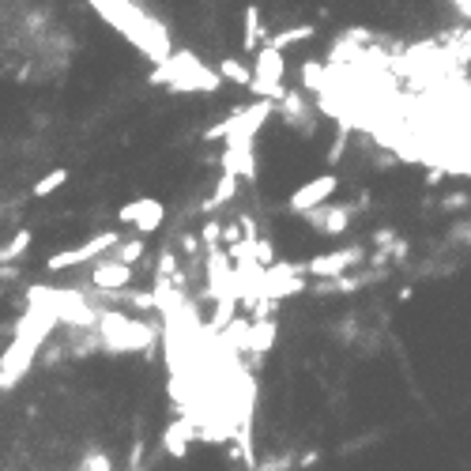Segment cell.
Here are the masks:
<instances>
[{
  "mask_svg": "<svg viewBox=\"0 0 471 471\" xmlns=\"http://www.w3.org/2000/svg\"><path fill=\"white\" fill-rule=\"evenodd\" d=\"M87 4H91L94 12L117 30V35H125L128 42H133L144 57H151L155 64L170 61V53H173L170 49V35H166V27H162L151 12L136 8L133 0H87Z\"/></svg>",
  "mask_w": 471,
  "mask_h": 471,
  "instance_id": "obj_1",
  "label": "cell"
},
{
  "mask_svg": "<svg viewBox=\"0 0 471 471\" xmlns=\"http://www.w3.org/2000/svg\"><path fill=\"white\" fill-rule=\"evenodd\" d=\"M253 80H249V91H253L260 102H279L283 94H287V87H283V80H287V61H283L279 49L271 46H260L253 53Z\"/></svg>",
  "mask_w": 471,
  "mask_h": 471,
  "instance_id": "obj_2",
  "label": "cell"
},
{
  "mask_svg": "<svg viewBox=\"0 0 471 471\" xmlns=\"http://www.w3.org/2000/svg\"><path fill=\"white\" fill-rule=\"evenodd\" d=\"M117 242H121L117 230H102V234L87 238L83 245H72V249H64V253H53L46 260V268L49 271H68V268H80V264H94V260H102L106 253H114Z\"/></svg>",
  "mask_w": 471,
  "mask_h": 471,
  "instance_id": "obj_3",
  "label": "cell"
},
{
  "mask_svg": "<svg viewBox=\"0 0 471 471\" xmlns=\"http://www.w3.org/2000/svg\"><path fill=\"white\" fill-rule=\"evenodd\" d=\"M276 109H279V121L287 125L290 133H298L302 140H310L317 133V125H321V117H317L310 94L298 91V87H287V94L276 102Z\"/></svg>",
  "mask_w": 471,
  "mask_h": 471,
  "instance_id": "obj_4",
  "label": "cell"
},
{
  "mask_svg": "<svg viewBox=\"0 0 471 471\" xmlns=\"http://www.w3.org/2000/svg\"><path fill=\"white\" fill-rule=\"evenodd\" d=\"M362 260H366L362 245H343V249H332V253L310 257L298 268L305 271V276H317V279H339V276H350V268H358Z\"/></svg>",
  "mask_w": 471,
  "mask_h": 471,
  "instance_id": "obj_5",
  "label": "cell"
},
{
  "mask_svg": "<svg viewBox=\"0 0 471 471\" xmlns=\"http://www.w3.org/2000/svg\"><path fill=\"white\" fill-rule=\"evenodd\" d=\"M336 192H339V178L328 170V173H321V178H310L302 189H294L290 200H287V207H290L294 215H310V212H317V207H324Z\"/></svg>",
  "mask_w": 471,
  "mask_h": 471,
  "instance_id": "obj_6",
  "label": "cell"
},
{
  "mask_svg": "<svg viewBox=\"0 0 471 471\" xmlns=\"http://www.w3.org/2000/svg\"><path fill=\"white\" fill-rule=\"evenodd\" d=\"M133 276H136V268H125V264H117L114 257H102V260H94V264H91V290H98V294H121V290H128Z\"/></svg>",
  "mask_w": 471,
  "mask_h": 471,
  "instance_id": "obj_7",
  "label": "cell"
},
{
  "mask_svg": "<svg viewBox=\"0 0 471 471\" xmlns=\"http://www.w3.org/2000/svg\"><path fill=\"white\" fill-rule=\"evenodd\" d=\"M305 223L324 238H339V234H347L350 223H355V204H324V207H317V212L305 215Z\"/></svg>",
  "mask_w": 471,
  "mask_h": 471,
  "instance_id": "obj_8",
  "label": "cell"
},
{
  "mask_svg": "<svg viewBox=\"0 0 471 471\" xmlns=\"http://www.w3.org/2000/svg\"><path fill=\"white\" fill-rule=\"evenodd\" d=\"M268 38V27L260 23V4H245L242 12V53H257Z\"/></svg>",
  "mask_w": 471,
  "mask_h": 471,
  "instance_id": "obj_9",
  "label": "cell"
},
{
  "mask_svg": "<svg viewBox=\"0 0 471 471\" xmlns=\"http://www.w3.org/2000/svg\"><path fill=\"white\" fill-rule=\"evenodd\" d=\"M192 437H196L192 419H173V422L166 426V437H162V445H166V453H170V456H178V460H181L185 453H189Z\"/></svg>",
  "mask_w": 471,
  "mask_h": 471,
  "instance_id": "obj_10",
  "label": "cell"
},
{
  "mask_svg": "<svg viewBox=\"0 0 471 471\" xmlns=\"http://www.w3.org/2000/svg\"><path fill=\"white\" fill-rule=\"evenodd\" d=\"M310 38H317V27L313 23H298V27H283V30H276V35H268L264 46L283 53L287 46H298V42H310Z\"/></svg>",
  "mask_w": 471,
  "mask_h": 471,
  "instance_id": "obj_11",
  "label": "cell"
},
{
  "mask_svg": "<svg viewBox=\"0 0 471 471\" xmlns=\"http://www.w3.org/2000/svg\"><path fill=\"white\" fill-rule=\"evenodd\" d=\"M234 196H238V173H234V170H223V178H219V185H215V192L200 204V212L212 215V212H219L223 204L234 200Z\"/></svg>",
  "mask_w": 471,
  "mask_h": 471,
  "instance_id": "obj_12",
  "label": "cell"
},
{
  "mask_svg": "<svg viewBox=\"0 0 471 471\" xmlns=\"http://www.w3.org/2000/svg\"><path fill=\"white\" fill-rule=\"evenodd\" d=\"M276 321H253L249 324V350L260 358V355H268L271 350V343H276Z\"/></svg>",
  "mask_w": 471,
  "mask_h": 471,
  "instance_id": "obj_13",
  "label": "cell"
},
{
  "mask_svg": "<svg viewBox=\"0 0 471 471\" xmlns=\"http://www.w3.org/2000/svg\"><path fill=\"white\" fill-rule=\"evenodd\" d=\"M162 219H166V207H162L159 200H151V196H144V207H140V215H136L140 238H144V234H155V230L162 226Z\"/></svg>",
  "mask_w": 471,
  "mask_h": 471,
  "instance_id": "obj_14",
  "label": "cell"
},
{
  "mask_svg": "<svg viewBox=\"0 0 471 471\" xmlns=\"http://www.w3.org/2000/svg\"><path fill=\"white\" fill-rule=\"evenodd\" d=\"M324 87H328V68L321 61H305L302 64V87L298 91L305 94H324Z\"/></svg>",
  "mask_w": 471,
  "mask_h": 471,
  "instance_id": "obj_15",
  "label": "cell"
},
{
  "mask_svg": "<svg viewBox=\"0 0 471 471\" xmlns=\"http://www.w3.org/2000/svg\"><path fill=\"white\" fill-rule=\"evenodd\" d=\"M219 80H230V83H238V87H249V80H253V68L242 61V57H223L219 61Z\"/></svg>",
  "mask_w": 471,
  "mask_h": 471,
  "instance_id": "obj_16",
  "label": "cell"
},
{
  "mask_svg": "<svg viewBox=\"0 0 471 471\" xmlns=\"http://www.w3.org/2000/svg\"><path fill=\"white\" fill-rule=\"evenodd\" d=\"M68 178L72 173L64 170V166H57V170H49L46 178H38L35 181V189H30V196H35V200H42V196H49V192H57V189H64V185H68Z\"/></svg>",
  "mask_w": 471,
  "mask_h": 471,
  "instance_id": "obj_17",
  "label": "cell"
},
{
  "mask_svg": "<svg viewBox=\"0 0 471 471\" xmlns=\"http://www.w3.org/2000/svg\"><path fill=\"white\" fill-rule=\"evenodd\" d=\"M144 253H147V242H144V238H128V242H117L114 260H117V264H125V268H133Z\"/></svg>",
  "mask_w": 471,
  "mask_h": 471,
  "instance_id": "obj_18",
  "label": "cell"
},
{
  "mask_svg": "<svg viewBox=\"0 0 471 471\" xmlns=\"http://www.w3.org/2000/svg\"><path fill=\"white\" fill-rule=\"evenodd\" d=\"M347 140H350V125L343 121V125H339V133H336V140H332V147H328V155H324L328 166H339V162H343V155H347Z\"/></svg>",
  "mask_w": 471,
  "mask_h": 471,
  "instance_id": "obj_19",
  "label": "cell"
},
{
  "mask_svg": "<svg viewBox=\"0 0 471 471\" xmlns=\"http://www.w3.org/2000/svg\"><path fill=\"white\" fill-rule=\"evenodd\" d=\"M437 207H441L445 215H456V212H464V207H471V192H445L441 200H437Z\"/></svg>",
  "mask_w": 471,
  "mask_h": 471,
  "instance_id": "obj_20",
  "label": "cell"
},
{
  "mask_svg": "<svg viewBox=\"0 0 471 471\" xmlns=\"http://www.w3.org/2000/svg\"><path fill=\"white\" fill-rule=\"evenodd\" d=\"M80 471H114V464H109V456L102 453V448H91V453L83 456Z\"/></svg>",
  "mask_w": 471,
  "mask_h": 471,
  "instance_id": "obj_21",
  "label": "cell"
},
{
  "mask_svg": "<svg viewBox=\"0 0 471 471\" xmlns=\"http://www.w3.org/2000/svg\"><path fill=\"white\" fill-rule=\"evenodd\" d=\"M200 238H204V245L207 249H219V242H223V223H204V230H200Z\"/></svg>",
  "mask_w": 471,
  "mask_h": 471,
  "instance_id": "obj_22",
  "label": "cell"
},
{
  "mask_svg": "<svg viewBox=\"0 0 471 471\" xmlns=\"http://www.w3.org/2000/svg\"><path fill=\"white\" fill-rule=\"evenodd\" d=\"M140 207H144V200H128L125 207H117V223H136Z\"/></svg>",
  "mask_w": 471,
  "mask_h": 471,
  "instance_id": "obj_23",
  "label": "cell"
},
{
  "mask_svg": "<svg viewBox=\"0 0 471 471\" xmlns=\"http://www.w3.org/2000/svg\"><path fill=\"white\" fill-rule=\"evenodd\" d=\"M448 238H453L456 245H471V219H464V223H456V226H453V234H448Z\"/></svg>",
  "mask_w": 471,
  "mask_h": 471,
  "instance_id": "obj_24",
  "label": "cell"
},
{
  "mask_svg": "<svg viewBox=\"0 0 471 471\" xmlns=\"http://www.w3.org/2000/svg\"><path fill=\"white\" fill-rule=\"evenodd\" d=\"M441 181H445V170H441V166L426 170V178H422V185H426V189H437V185H441Z\"/></svg>",
  "mask_w": 471,
  "mask_h": 471,
  "instance_id": "obj_25",
  "label": "cell"
},
{
  "mask_svg": "<svg viewBox=\"0 0 471 471\" xmlns=\"http://www.w3.org/2000/svg\"><path fill=\"white\" fill-rule=\"evenodd\" d=\"M448 8H453L460 19H467V23H471V0H448Z\"/></svg>",
  "mask_w": 471,
  "mask_h": 471,
  "instance_id": "obj_26",
  "label": "cell"
},
{
  "mask_svg": "<svg viewBox=\"0 0 471 471\" xmlns=\"http://www.w3.org/2000/svg\"><path fill=\"white\" fill-rule=\"evenodd\" d=\"M173 245H178L181 253H196V249H200V245H196V234H181V238H178V242H173Z\"/></svg>",
  "mask_w": 471,
  "mask_h": 471,
  "instance_id": "obj_27",
  "label": "cell"
},
{
  "mask_svg": "<svg viewBox=\"0 0 471 471\" xmlns=\"http://www.w3.org/2000/svg\"><path fill=\"white\" fill-rule=\"evenodd\" d=\"M136 471H140V467H136Z\"/></svg>",
  "mask_w": 471,
  "mask_h": 471,
  "instance_id": "obj_28",
  "label": "cell"
}]
</instances>
